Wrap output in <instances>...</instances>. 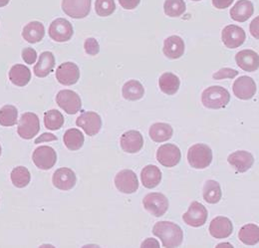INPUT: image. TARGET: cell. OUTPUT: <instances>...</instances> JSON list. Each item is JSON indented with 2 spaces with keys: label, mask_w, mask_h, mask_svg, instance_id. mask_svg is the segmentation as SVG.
<instances>
[{
  "label": "cell",
  "mask_w": 259,
  "mask_h": 248,
  "mask_svg": "<svg viewBox=\"0 0 259 248\" xmlns=\"http://www.w3.org/2000/svg\"><path fill=\"white\" fill-rule=\"evenodd\" d=\"M153 233L162 240L163 247H179L183 243L182 228L170 221H159L154 225Z\"/></svg>",
  "instance_id": "obj_1"
},
{
  "label": "cell",
  "mask_w": 259,
  "mask_h": 248,
  "mask_svg": "<svg viewBox=\"0 0 259 248\" xmlns=\"http://www.w3.org/2000/svg\"><path fill=\"white\" fill-rule=\"evenodd\" d=\"M230 101V94L226 88L221 86H211L205 89L201 95V102L208 109L226 108Z\"/></svg>",
  "instance_id": "obj_2"
},
{
  "label": "cell",
  "mask_w": 259,
  "mask_h": 248,
  "mask_svg": "<svg viewBox=\"0 0 259 248\" xmlns=\"http://www.w3.org/2000/svg\"><path fill=\"white\" fill-rule=\"evenodd\" d=\"M188 161L192 168L203 170L212 161V151L204 144H195L188 152Z\"/></svg>",
  "instance_id": "obj_3"
},
{
  "label": "cell",
  "mask_w": 259,
  "mask_h": 248,
  "mask_svg": "<svg viewBox=\"0 0 259 248\" xmlns=\"http://www.w3.org/2000/svg\"><path fill=\"white\" fill-rule=\"evenodd\" d=\"M144 208L152 216L161 217L168 210V199L167 197L160 192H152L147 194L143 200Z\"/></svg>",
  "instance_id": "obj_4"
},
{
  "label": "cell",
  "mask_w": 259,
  "mask_h": 248,
  "mask_svg": "<svg viewBox=\"0 0 259 248\" xmlns=\"http://www.w3.org/2000/svg\"><path fill=\"white\" fill-rule=\"evenodd\" d=\"M40 131V121L36 114L34 113H24L17 127L18 135L25 140H31Z\"/></svg>",
  "instance_id": "obj_5"
},
{
  "label": "cell",
  "mask_w": 259,
  "mask_h": 248,
  "mask_svg": "<svg viewBox=\"0 0 259 248\" xmlns=\"http://www.w3.org/2000/svg\"><path fill=\"white\" fill-rule=\"evenodd\" d=\"M32 160L38 169L47 171L55 166L57 161V154L53 148L41 146L33 152Z\"/></svg>",
  "instance_id": "obj_6"
},
{
  "label": "cell",
  "mask_w": 259,
  "mask_h": 248,
  "mask_svg": "<svg viewBox=\"0 0 259 248\" xmlns=\"http://www.w3.org/2000/svg\"><path fill=\"white\" fill-rule=\"evenodd\" d=\"M58 106L67 114L74 115L82 109V101L78 94L71 90H62L56 96Z\"/></svg>",
  "instance_id": "obj_7"
},
{
  "label": "cell",
  "mask_w": 259,
  "mask_h": 248,
  "mask_svg": "<svg viewBox=\"0 0 259 248\" xmlns=\"http://www.w3.org/2000/svg\"><path fill=\"white\" fill-rule=\"evenodd\" d=\"M62 9L74 19L85 18L90 13L91 0H62Z\"/></svg>",
  "instance_id": "obj_8"
},
{
  "label": "cell",
  "mask_w": 259,
  "mask_h": 248,
  "mask_svg": "<svg viewBox=\"0 0 259 248\" xmlns=\"http://www.w3.org/2000/svg\"><path fill=\"white\" fill-rule=\"evenodd\" d=\"M181 150L174 144H164L157 152L158 161L165 168L176 167L181 161Z\"/></svg>",
  "instance_id": "obj_9"
},
{
  "label": "cell",
  "mask_w": 259,
  "mask_h": 248,
  "mask_svg": "<svg viewBox=\"0 0 259 248\" xmlns=\"http://www.w3.org/2000/svg\"><path fill=\"white\" fill-rule=\"evenodd\" d=\"M115 186L123 193H134L139 188V180L132 170H123L115 177Z\"/></svg>",
  "instance_id": "obj_10"
},
{
  "label": "cell",
  "mask_w": 259,
  "mask_h": 248,
  "mask_svg": "<svg viewBox=\"0 0 259 248\" xmlns=\"http://www.w3.org/2000/svg\"><path fill=\"white\" fill-rule=\"evenodd\" d=\"M208 213L205 206L198 201H194L189 208V211L183 216L184 221L193 227H199L204 225L207 220Z\"/></svg>",
  "instance_id": "obj_11"
},
{
  "label": "cell",
  "mask_w": 259,
  "mask_h": 248,
  "mask_svg": "<svg viewBox=\"0 0 259 248\" xmlns=\"http://www.w3.org/2000/svg\"><path fill=\"white\" fill-rule=\"evenodd\" d=\"M49 36L56 42H66L73 36L72 24L64 18H57L49 26Z\"/></svg>",
  "instance_id": "obj_12"
},
{
  "label": "cell",
  "mask_w": 259,
  "mask_h": 248,
  "mask_svg": "<svg viewBox=\"0 0 259 248\" xmlns=\"http://www.w3.org/2000/svg\"><path fill=\"white\" fill-rule=\"evenodd\" d=\"M233 94L240 100H250L256 93L257 88L254 80L247 76H241L234 81Z\"/></svg>",
  "instance_id": "obj_13"
},
{
  "label": "cell",
  "mask_w": 259,
  "mask_h": 248,
  "mask_svg": "<svg viewBox=\"0 0 259 248\" xmlns=\"http://www.w3.org/2000/svg\"><path fill=\"white\" fill-rule=\"evenodd\" d=\"M79 78L80 70L75 63H63L56 70V79L60 84L65 86H71L76 84Z\"/></svg>",
  "instance_id": "obj_14"
},
{
  "label": "cell",
  "mask_w": 259,
  "mask_h": 248,
  "mask_svg": "<svg viewBox=\"0 0 259 248\" xmlns=\"http://www.w3.org/2000/svg\"><path fill=\"white\" fill-rule=\"evenodd\" d=\"M246 39L244 30L236 25H227L222 32V40L229 49H235L241 46Z\"/></svg>",
  "instance_id": "obj_15"
},
{
  "label": "cell",
  "mask_w": 259,
  "mask_h": 248,
  "mask_svg": "<svg viewBox=\"0 0 259 248\" xmlns=\"http://www.w3.org/2000/svg\"><path fill=\"white\" fill-rule=\"evenodd\" d=\"M76 125L84 130L88 136H96L102 128L101 117L95 112H84L76 120Z\"/></svg>",
  "instance_id": "obj_16"
},
{
  "label": "cell",
  "mask_w": 259,
  "mask_h": 248,
  "mask_svg": "<svg viewBox=\"0 0 259 248\" xmlns=\"http://www.w3.org/2000/svg\"><path fill=\"white\" fill-rule=\"evenodd\" d=\"M121 148L128 154L140 152L144 146V138L139 131H128L121 137Z\"/></svg>",
  "instance_id": "obj_17"
},
{
  "label": "cell",
  "mask_w": 259,
  "mask_h": 248,
  "mask_svg": "<svg viewBox=\"0 0 259 248\" xmlns=\"http://www.w3.org/2000/svg\"><path fill=\"white\" fill-rule=\"evenodd\" d=\"M233 225L229 218L218 217L213 218L209 224V233L217 239H225L231 235Z\"/></svg>",
  "instance_id": "obj_18"
},
{
  "label": "cell",
  "mask_w": 259,
  "mask_h": 248,
  "mask_svg": "<svg viewBox=\"0 0 259 248\" xmlns=\"http://www.w3.org/2000/svg\"><path fill=\"white\" fill-rule=\"evenodd\" d=\"M228 163L238 173L247 172L254 162V157L249 152L236 151L228 155Z\"/></svg>",
  "instance_id": "obj_19"
},
{
  "label": "cell",
  "mask_w": 259,
  "mask_h": 248,
  "mask_svg": "<svg viewBox=\"0 0 259 248\" xmlns=\"http://www.w3.org/2000/svg\"><path fill=\"white\" fill-rule=\"evenodd\" d=\"M76 175L68 168L58 169L52 178V182L55 187L61 190H70L76 185Z\"/></svg>",
  "instance_id": "obj_20"
},
{
  "label": "cell",
  "mask_w": 259,
  "mask_h": 248,
  "mask_svg": "<svg viewBox=\"0 0 259 248\" xmlns=\"http://www.w3.org/2000/svg\"><path fill=\"white\" fill-rule=\"evenodd\" d=\"M162 51L167 58L179 59L185 53V42L180 36H169L164 40Z\"/></svg>",
  "instance_id": "obj_21"
},
{
  "label": "cell",
  "mask_w": 259,
  "mask_h": 248,
  "mask_svg": "<svg viewBox=\"0 0 259 248\" xmlns=\"http://www.w3.org/2000/svg\"><path fill=\"white\" fill-rule=\"evenodd\" d=\"M236 64L246 72H254L258 69V54L253 50H242L235 56Z\"/></svg>",
  "instance_id": "obj_22"
},
{
  "label": "cell",
  "mask_w": 259,
  "mask_h": 248,
  "mask_svg": "<svg viewBox=\"0 0 259 248\" xmlns=\"http://www.w3.org/2000/svg\"><path fill=\"white\" fill-rule=\"evenodd\" d=\"M254 12V7L249 0H239L230 10V16L233 20L237 22H245L252 16Z\"/></svg>",
  "instance_id": "obj_23"
},
{
  "label": "cell",
  "mask_w": 259,
  "mask_h": 248,
  "mask_svg": "<svg viewBox=\"0 0 259 248\" xmlns=\"http://www.w3.org/2000/svg\"><path fill=\"white\" fill-rule=\"evenodd\" d=\"M141 180L145 187L155 188L162 182V172L157 166H146L141 172Z\"/></svg>",
  "instance_id": "obj_24"
},
{
  "label": "cell",
  "mask_w": 259,
  "mask_h": 248,
  "mask_svg": "<svg viewBox=\"0 0 259 248\" xmlns=\"http://www.w3.org/2000/svg\"><path fill=\"white\" fill-rule=\"evenodd\" d=\"M55 67V57L53 53L46 51L43 52L40 57L38 63L34 66V74L39 78L47 77Z\"/></svg>",
  "instance_id": "obj_25"
},
{
  "label": "cell",
  "mask_w": 259,
  "mask_h": 248,
  "mask_svg": "<svg viewBox=\"0 0 259 248\" xmlns=\"http://www.w3.org/2000/svg\"><path fill=\"white\" fill-rule=\"evenodd\" d=\"M9 80L12 84L18 87H24L31 80V72L28 67L16 64L12 66L9 71Z\"/></svg>",
  "instance_id": "obj_26"
},
{
  "label": "cell",
  "mask_w": 259,
  "mask_h": 248,
  "mask_svg": "<svg viewBox=\"0 0 259 248\" xmlns=\"http://www.w3.org/2000/svg\"><path fill=\"white\" fill-rule=\"evenodd\" d=\"M174 134L171 126L165 123H156L152 125L149 131L150 138L156 143H163L168 141Z\"/></svg>",
  "instance_id": "obj_27"
},
{
  "label": "cell",
  "mask_w": 259,
  "mask_h": 248,
  "mask_svg": "<svg viewBox=\"0 0 259 248\" xmlns=\"http://www.w3.org/2000/svg\"><path fill=\"white\" fill-rule=\"evenodd\" d=\"M45 35V29L41 22L32 21L28 23L22 31V37L29 43L40 42Z\"/></svg>",
  "instance_id": "obj_28"
},
{
  "label": "cell",
  "mask_w": 259,
  "mask_h": 248,
  "mask_svg": "<svg viewBox=\"0 0 259 248\" xmlns=\"http://www.w3.org/2000/svg\"><path fill=\"white\" fill-rule=\"evenodd\" d=\"M180 79L177 75L166 72L163 73L159 79V86L162 93L166 95H175L180 89Z\"/></svg>",
  "instance_id": "obj_29"
},
{
  "label": "cell",
  "mask_w": 259,
  "mask_h": 248,
  "mask_svg": "<svg viewBox=\"0 0 259 248\" xmlns=\"http://www.w3.org/2000/svg\"><path fill=\"white\" fill-rule=\"evenodd\" d=\"M84 135L78 129H69L66 131L63 137V142L66 148L70 151H78L84 145Z\"/></svg>",
  "instance_id": "obj_30"
},
{
  "label": "cell",
  "mask_w": 259,
  "mask_h": 248,
  "mask_svg": "<svg viewBox=\"0 0 259 248\" xmlns=\"http://www.w3.org/2000/svg\"><path fill=\"white\" fill-rule=\"evenodd\" d=\"M202 195L203 199L210 204H215L220 202L223 196L221 185L212 180L207 181L202 188Z\"/></svg>",
  "instance_id": "obj_31"
},
{
  "label": "cell",
  "mask_w": 259,
  "mask_h": 248,
  "mask_svg": "<svg viewBox=\"0 0 259 248\" xmlns=\"http://www.w3.org/2000/svg\"><path fill=\"white\" fill-rule=\"evenodd\" d=\"M240 241L246 245H255L259 241V228L256 224L249 223L241 227L238 233Z\"/></svg>",
  "instance_id": "obj_32"
},
{
  "label": "cell",
  "mask_w": 259,
  "mask_h": 248,
  "mask_svg": "<svg viewBox=\"0 0 259 248\" xmlns=\"http://www.w3.org/2000/svg\"><path fill=\"white\" fill-rule=\"evenodd\" d=\"M123 97L129 101H138L145 94L144 86L137 80H130L123 86Z\"/></svg>",
  "instance_id": "obj_33"
},
{
  "label": "cell",
  "mask_w": 259,
  "mask_h": 248,
  "mask_svg": "<svg viewBox=\"0 0 259 248\" xmlns=\"http://www.w3.org/2000/svg\"><path fill=\"white\" fill-rule=\"evenodd\" d=\"M11 182L14 186L18 188H23L28 186L31 180V175L27 168L25 167H17L12 170L10 175Z\"/></svg>",
  "instance_id": "obj_34"
},
{
  "label": "cell",
  "mask_w": 259,
  "mask_h": 248,
  "mask_svg": "<svg viewBox=\"0 0 259 248\" xmlns=\"http://www.w3.org/2000/svg\"><path fill=\"white\" fill-rule=\"evenodd\" d=\"M44 125L48 130H59L64 125V117L58 110H50L44 114Z\"/></svg>",
  "instance_id": "obj_35"
},
{
  "label": "cell",
  "mask_w": 259,
  "mask_h": 248,
  "mask_svg": "<svg viewBox=\"0 0 259 248\" xmlns=\"http://www.w3.org/2000/svg\"><path fill=\"white\" fill-rule=\"evenodd\" d=\"M18 111L12 105H5L0 109V125L3 127H12L17 123Z\"/></svg>",
  "instance_id": "obj_36"
},
{
  "label": "cell",
  "mask_w": 259,
  "mask_h": 248,
  "mask_svg": "<svg viewBox=\"0 0 259 248\" xmlns=\"http://www.w3.org/2000/svg\"><path fill=\"white\" fill-rule=\"evenodd\" d=\"M186 2L184 0H165L163 10L169 17H180L186 12Z\"/></svg>",
  "instance_id": "obj_37"
},
{
  "label": "cell",
  "mask_w": 259,
  "mask_h": 248,
  "mask_svg": "<svg viewBox=\"0 0 259 248\" xmlns=\"http://www.w3.org/2000/svg\"><path fill=\"white\" fill-rule=\"evenodd\" d=\"M116 9L114 0H96L95 10L99 16L106 17L111 15Z\"/></svg>",
  "instance_id": "obj_38"
},
{
  "label": "cell",
  "mask_w": 259,
  "mask_h": 248,
  "mask_svg": "<svg viewBox=\"0 0 259 248\" xmlns=\"http://www.w3.org/2000/svg\"><path fill=\"white\" fill-rule=\"evenodd\" d=\"M238 75V72L231 68H223L215 72L212 77L214 80H223V79H233Z\"/></svg>",
  "instance_id": "obj_39"
},
{
  "label": "cell",
  "mask_w": 259,
  "mask_h": 248,
  "mask_svg": "<svg viewBox=\"0 0 259 248\" xmlns=\"http://www.w3.org/2000/svg\"><path fill=\"white\" fill-rule=\"evenodd\" d=\"M84 48L87 54L95 56L100 52V45L95 38H88L84 43Z\"/></svg>",
  "instance_id": "obj_40"
},
{
  "label": "cell",
  "mask_w": 259,
  "mask_h": 248,
  "mask_svg": "<svg viewBox=\"0 0 259 248\" xmlns=\"http://www.w3.org/2000/svg\"><path fill=\"white\" fill-rule=\"evenodd\" d=\"M22 59L27 64H34L37 59V53L33 48H24L22 51Z\"/></svg>",
  "instance_id": "obj_41"
},
{
  "label": "cell",
  "mask_w": 259,
  "mask_h": 248,
  "mask_svg": "<svg viewBox=\"0 0 259 248\" xmlns=\"http://www.w3.org/2000/svg\"><path fill=\"white\" fill-rule=\"evenodd\" d=\"M140 1L141 0H119V3L123 8L132 10V9H135L139 5Z\"/></svg>",
  "instance_id": "obj_42"
},
{
  "label": "cell",
  "mask_w": 259,
  "mask_h": 248,
  "mask_svg": "<svg viewBox=\"0 0 259 248\" xmlns=\"http://www.w3.org/2000/svg\"><path fill=\"white\" fill-rule=\"evenodd\" d=\"M58 138L56 136H54L53 134H48V133H44L42 136H40L39 138H37L35 140V144H39V143H43V142H53V141H57Z\"/></svg>",
  "instance_id": "obj_43"
},
{
  "label": "cell",
  "mask_w": 259,
  "mask_h": 248,
  "mask_svg": "<svg viewBox=\"0 0 259 248\" xmlns=\"http://www.w3.org/2000/svg\"><path fill=\"white\" fill-rule=\"evenodd\" d=\"M234 0H212V5L218 9H225L229 7Z\"/></svg>",
  "instance_id": "obj_44"
},
{
  "label": "cell",
  "mask_w": 259,
  "mask_h": 248,
  "mask_svg": "<svg viewBox=\"0 0 259 248\" xmlns=\"http://www.w3.org/2000/svg\"><path fill=\"white\" fill-rule=\"evenodd\" d=\"M258 21L259 17H256L250 24V33L253 37H255L256 39L259 38L258 34Z\"/></svg>",
  "instance_id": "obj_45"
},
{
  "label": "cell",
  "mask_w": 259,
  "mask_h": 248,
  "mask_svg": "<svg viewBox=\"0 0 259 248\" xmlns=\"http://www.w3.org/2000/svg\"><path fill=\"white\" fill-rule=\"evenodd\" d=\"M142 247H160V243L154 238H147L141 245Z\"/></svg>",
  "instance_id": "obj_46"
},
{
  "label": "cell",
  "mask_w": 259,
  "mask_h": 248,
  "mask_svg": "<svg viewBox=\"0 0 259 248\" xmlns=\"http://www.w3.org/2000/svg\"><path fill=\"white\" fill-rule=\"evenodd\" d=\"M217 247H233V246H232L230 243H221V244H219Z\"/></svg>",
  "instance_id": "obj_47"
},
{
  "label": "cell",
  "mask_w": 259,
  "mask_h": 248,
  "mask_svg": "<svg viewBox=\"0 0 259 248\" xmlns=\"http://www.w3.org/2000/svg\"><path fill=\"white\" fill-rule=\"evenodd\" d=\"M10 0H0V7H4L9 3Z\"/></svg>",
  "instance_id": "obj_48"
},
{
  "label": "cell",
  "mask_w": 259,
  "mask_h": 248,
  "mask_svg": "<svg viewBox=\"0 0 259 248\" xmlns=\"http://www.w3.org/2000/svg\"><path fill=\"white\" fill-rule=\"evenodd\" d=\"M0 155H1V147H0Z\"/></svg>",
  "instance_id": "obj_49"
},
{
  "label": "cell",
  "mask_w": 259,
  "mask_h": 248,
  "mask_svg": "<svg viewBox=\"0 0 259 248\" xmlns=\"http://www.w3.org/2000/svg\"><path fill=\"white\" fill-rule=\"evenodd\" d=\"M194 1H200V0H194Z\"/></svg>",
  "instance_id": "obj_50"
}]
</instances>
